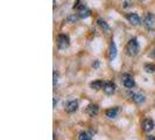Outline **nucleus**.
<instances>
[{"label":"nucleus","instance_id":"412c9836","mask_svg":"<svg viewBox=\"0 0 155 140\" xmlns=\"http://www.w3.org/2000/svg\"><path fill=\"white\" fill-rule=\"evenodd\" d=\"M98 65H99V61H96L94 64H93V67H94V68H98Z\"/></svg>","mask_w":155,"mask_h":140},{"label":"nucleus","instance_id":"b1692460","mask_svg":"<svg viewBox=\"0 0 155 140\" xmlns=\"http://www.w3.org/2000/svg\"><path fill=\"white\" fill-rule=\"evenodd\" d=\"M56 103H57V99H56V98H54V104H53V106H56Z\"/></svg>","mask_w":155,"mask_h":140},{"label":"nucleus","instance_id":"0eeeda50","mask_svg":"<svg viewBox=\"0 0 155 140\" xmlns=\"http://www.w3.org/2000/svg\"><path fill=\"white\" fill-rule=\"evenodd\" d=\"M141 126H142V130L145 131V132H152L153 130H154V122H153V119H149V118H147V119H145L143 122H142V124H141Z\"/></svg>","mask_w":155,"mask_h":140},{"label":"nucleus","instance_id":"f8f14e48","mask_svg":"<svg viewBox=\"0 0 155 140\" xmlns=\"http://www.w3.org/2000/svg\"><path fill=\"white\" fill-rule=\"evenodd\" d=\"M98 110H99V108H98L97 104H90V105H87V108L85 109V112L90 117H93L98 113Z\"/></svg>","mask_w":155,"mask_h":140},{"label":"nucleus","instance_id":"4be33fe9","mask_svg":"<svg viewBox=\"0 0 155 140\" xmlns=\"http://www.w3.org/2000/svg\"><path fill=\"white\" fill-rule=\"evenodd\" d=\"M150 57H154V58H155V49L152 52V53H150Z\"/></svg>","mask_w":155,"mask_h":140},{"label":"nucleus","instance_id":"dca6fc26","mask_svg":"<svg viewBox=\"0 0 155 140\" xmlns=\"http://www.w3.org/2000/svg\"><path fill=\"white\" fill-rule=\"evenodd\" d=\"M143 69H145V71L148 72V74H152V72L155 71V65L154 64H145Z\"/></svg>","mask_w":155,"mask_h":140},{"label":"nucleus","instance_id":"f03ea898","mask_svg":"<svg viewBox=\"0 0 155 140\" xmlns=\"http://www.w3.org/2000/svg\"><path fill=\"white\" fill-rule=\"evenodd\" d=\"M142 22H143V26L149 31H154L155 29V15L153 13H147L143 18Z\"/></svg>","mask_w":155,"mask_h":140},{"label":"nucleus","instance_id":"9b49d317","mask_svg":"<svg viewBox=\"0 0 155 140\" xmlns=\"http://www.w3.org/2000/svg\"><path fill=\"white\" fill-rule=\"evenodd\" d=\"M90 14H91V12H90V9H89L87 6H85V5H82V6L79 7V9H78V16H79V18L86 19L87 16H90Z\"/></svg>","mask_w":155,"mask_h":140},{"label":"nucleus","instance_id":"6e6552de","mask_svg":"<svg viewBox=\"0 0 155 140\" xmlns=\"http://www.w3.org/2000/svg\"><path fill=\"white\" fill-rule=\"evenodd\" d=\"M109 53V60L110 61H112V60H114L117 57V46L116 43H114V41L113 40H111L110 41V46H109V50H107Z\"/></svg>","mask_w":155,"mask_h":140},{"label":"nucleus","instance_id":"4468645a","mask_svg":"<svg viewBox=\"0 0 155 140\" xmlns=\"http://www.w3.org/2000/svg\"><path fill=\"white\" fill-rule=\"evenodd\" d=\"M104 83L105 82H103L101 79H97V81H93V82L90 83V88L94 89V90H101V89H103V86H104Z\"/></svg>","mask_w":155,"mask_h":140},{"label":"nucleus","instance_id":"7ed1b4c3","mask_svg":"<svg viewBox=\"0 0 155 140\" xmlns=\"http://www.w3.org/2000/svg\"><path fill=\"white\" fill-rule=\"evenodd\" d=\"M69 46H70L69 36L65 35V34H60L57 36V48L61 49V50H64V49H67Z\"/></svg>","mask_w":155,"mask_h":140},{"label":"nucleus","instance_id":"5701e85b","mask_svg":"<svg viewBox=\"0 0 155 140\" xmlns=\"http://www.w3.org/2000/svg\"><path fill=\"white\" fill-rule=\"evenodd\" d=\"M148 140H155V138L153 135H149V137H148Z\"/></svg>","mask_w":155,"mask_h":140},{"label":"nucleus","instance_id":"f3484780","mask_svg":"<svg viewBox=\"0 0 155 140\" xmlns=\"http://www.w3.org/2000/svg\"><path fill=\"white\" fill-rule=\"evenodd\" d=\"M78 140H91V138L86 132H81L78 135Z\"/></svg>","mask_w":155,"mask_h":140},{"label":"nucleus","instance_id":"a211bd4d","mask_svg":"<svg viewBox=\"0 0 155 140\" xmlns=\"http://www.w3.org/2000/svg\"><path fill=\"white\" fill-rule=\"evenodd\" d=\"M121 4H123V7L127 8L131 5V0H121Z\"/></svg>","mask_w":155,"mask_h":140},{"label":"nucleus","instance_id":"9d476101","mask_svg":"<svg viewBox=\"0 0 155 140\" xmlns=\"http://www.w3.org/2000/svg\"><path fill=\"white\" fill-rule=\"evenodd\" d=\"M126 19L128 20V22L134 25V26H138L140 23V16L137 14V13H127L126 14Z\"/></svg>","mask_w":155,"mask_h":140},{"label":"nucleus","instance_id":"ddd939ff","mask_svg":"<svg viewBox=\"0 0 155 140\" xmlns=\"http://www.w3.org/2000/svg\"><path fill=\"white\" fill-rule=\"evenodd\" d=\"M118 113H119V108L118 106H114V108H110L105 111V116L110 118V119H113V118H116L118 116Z\"/></svg>","mask_w":155,"mask_h":140},{"label":"nucleus","instance_id":"f257e3e1","mask_svg":"<svg viewBox=\"0 0 155 140\" xmlns=\"http://www.w3.org/2000/svg\"><path fill=\"white\" fill-rule=\"evenodd\" d=\"M138 52H139V43H138L135 38H133L126 45V53L130 56H135L138 54Z\"/></svg>","mask_w":155,"mask_h":140},{"label":"nucleus","instance_id":"423d86ee","mask_svg":"<svg viewBox=\"0 0 155 140\" xmlns=\"http://www.w3.org/2000/svg\"><path fill=\"white\" fill-rule=\"evenodd\" d=\"M103 91L105 92V95L111 96L116 92V84L113 82H105L104 86H103Z\"/></svg>","mask_w":155,"mask_h":140},{"label":"nucleus","instance_id":"1a4fd4ad","mask_svg":"<svg viewBox=\"0 0 155 140\" xmlns=\"http://www.w3.org/2000/svg\"><path fill=\"white\" fill-rule=\"evenodd\" d=\"M65 112L68 113H74L75 111H77L78 109V102L77 101H70L65 104Z\"/></svg>","mask_w":155,"mask_h":140},{"label":"nucleus","instance_id":"aec40b11","mask_svg":"<svg viewBox=\"0 0 155 140\" xmlns=\"http://www.w3.org/2000/svg\"><path fill=\"white\" fill-rule=\"evenodd\" d=\"M57 78H58V75H57V72H56V71H54V84L57 83V81H58Z\"/></svg>","mask_w":155,"mask_h":140},{"label":"nucleus","instance_id":"39448f33","mask_svg":"<svg viewBox=\"0 0 155 140\" xmlns=\"http://www.w3.org/2000/svg\"><path fill=\"white\" fill-rule=\"evenodd\" d=\"M130 95V97L132 98V101L134 103H137V104H142L145 99H146V97H145V95L141 92H133V91H130L128 92Z\"/></svg>","mask_w":155,"mask_h":140},{"label":"nucleus","instance_id":"20e7f679","mask_svg":"<svg viewBox=\"0 0 155 140\" xmlns=\"http://www.w3.org/2000/svg\"><path fill=\"white\" fill-rule=\"evenodd\" d=\"M121 79H123V85L125 88H127L128 90H131L133 86L135 85V82H134V79L131 75H128V74H124L123 76H121Z\"/></svg>","mask_w":155,"mask_h":140},{"label":"nucleus","instance_id":"6ab92c4d","mask_svg":"<svg viewBox=\"0 0 155 140\" xmlns=\"http://www.w3.org/2000/svg\"><path fill=\"white\" fill-rule=\"evenodd\" d=\"M78 15V14H77ZM77 15H75V14H72V15H70L69 18H68V21H69V22H75V21H76V20H77Z\"/></svg>","mask_w":155,"mask_h":140},{"label":"nucleus","instance_id":"2eb2a0df","mask_svg":"<svg viewBox=\"0 0 155 140\" xmlns=\"http://www.w3.org/2000/svg\"><path fill=\"white\" fill-rule=\"evenodd\" d=\"M97 25H98V27H99L101 29H103V31H109L110 29V26L105 22L103 19H98V20H97Z\"/></svg>","mask_w":155,"mask_h":140}]
</instances>
